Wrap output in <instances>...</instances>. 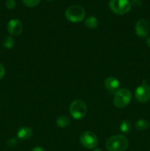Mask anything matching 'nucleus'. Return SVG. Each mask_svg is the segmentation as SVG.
I'll use <instances>...</instances> for the list:
<instances>
[{"instance_id": "nucleus-1", "label": "nucleus", "mask_w": 150, "mask_h": 151, "mask_svg": "<svg viewBox=\"0 0 150 151\" xmlns=\"http://www.w3.org/2000/svg\"><path fill=\"white\" fill-rule=\"evenodd\" d=\"M129 145L127 139L122 135H115L106 142V148L108 151H124Z\"/></svg>"}, {"instance_id": "nucleus-2", "label": "nucleus", "mask_w": 150, "mask_h": 151, "mask_svg": "<svg viewBox=\"0 0 150 151\" xmlns=\"http://www.w3.org/2000/svg\"><path fill=\"white\" fill-rule=\"evenodd\" d=\"M132 100V93L127 88H120L115 92L113 104L118 108H124L127 106Z\"/></svg>"}, {"instance_id": "nucleus-3", "label": "nucleus", "mask_w": 150, "mask_h": 151, "mask_svg": "<svg viewBox=\"0 0 150 151\" xmlns=\"http://www.w3.org/2000/svg\"><path fill=\"white\" fill-rule=\"evenodd\" d=\"M88 108L85 102L81 100H75L69 106V113L71 116L76 119H81L87 114Z\"/></svg>"}, {"instance_id": "nucleus-4", "label": "nucleus", "mask_w": 150, "mask_h": 151, "mask_svg": "<svg viewBox=\"0 0 150 151\" xmlns=\"http://www.w3.org/2000/svg\"><path fill=\"white\" fill-rule=\"evenodd\" d=\"M66 19L71 22L78 23L85 19V11L82 7L79 5H71L66 10Z\"/></svg>"}, {"instance_id": "nucleus-5", "label": "nucleus", "mask_w": 150, "mask_h": 151, "mask_svg": "<svg viewBox=\"0 0 150 151\" xmlns=\"http://www.w3.org/2000/svg\"><path fill=\"white\" fill-rule=\"evenodd\" d=\"M131 2L129 0H110L109 7L113 13L117 15H124L131 9Z\"/></svg>"}, {"instance_id": "nucleus-6", "label": "nucleus", "mask_w": 150, "mask_h": 151, "mask_svg": "<svg viewBox=\"0 0 150 151\" xmlns=\"http://www.w3.org/2000/svg\"><path fill=\"white\" fill-rule=\"evenodd\" d=\"M79 141L82 146L88 149L96 148L98 145V138L94 133L85 131L79 137Z\"/></svg>"}, {"instance_id": "nucleus-7", "label": "nucleus", "mask_w": 150, "mask_h": 151, "mask_svg": "<svg viewBox=\"0 0 150 151\" xmlns=\"http://www.w3.org/2000/svg\"><path fill=\"white\" fill-rule=\"evenodd\" d=\"M135 97L140 103H146L150 100V87L146 84V81H143L142 84L136 88Z\"/></svg>"}, {"instance_id": "nucleus-8", "label": "nucleus", "mask_w": 150, "mask_h": 151, "mask_svg": "<svg viewBox=\"0 0 150 151\" xmlns=\"http://www.w3.org/2000/svg\"><path fill=\"white\" fill-rule=\"evenodd\" d=\"M150 26L149 22L145 19H139L135 26V33L141 38H145L149 32Z\"/></svg>"}, {"instance_id": "nucleus-9", "label": "nucleus", "mask_w": 150, "mask_h": 151, "mask_svg": "<svg viewBox=\"0 0 150 151\" xmlns=\"http://www.w3.org/2000/svg\"><path fill=\"white\" fill-rule=\"evenodd\" d=\"M7 30L12 35H19L23 30V24L19 19H11L7 24Z\"/></svg>"}, {"instance_id": "nucleus-10", "label": "nucleus", "mask_w": 150, "mask_h": 151, "mask_svg": "<svg viewBox=\"0 0 150 151\" xmlns=\"http://www.w3.org/2000/svg\"><path fill=\"white\" fill-rule=\"evenodd\" d=\"M104 86L110 92H116L120 86L119 81L115 77H108L104 81Z\"/></svg>"}, {"instance_id": "nucleus-11", "label": "nucleus", "mask_w": 150, "mask_h": 151, "mask_svg": "<svg viewBox=\"0 0 150 151\" xmlns=\"http://www.w3.org/2000/svg\"><path fill=\"white\" fill-rule=\"evenodd\" d=\"M33 131L29 127H21L17 131V137L21 140H27L32 137Z\"/></svg>"}, {"instance_id": "nucleus-12", "label": "nucleus", "mask_w": 150, "mask_h": 151, "mask_svg": "<svg viewBox=\"0 0 150 151\" xmlns=\"http://www.w3.org/2000/svg\"><path fill=\"white\" fill-rule=\"evenodd\" d=\"M85 24L89 29H96L99 25L98 19L94 16H88L85 19Z\"/></svg>"}, {"instance_id": "nucleus-13", "label": "nucleus", "mask_w": 150, "mask_h": 151, "mask_svg": "<svg viewBox=\"0 0 150 151\" xmlns=\"http://www.w3.org/2000/svg\"><path fill=\"white\" fill-rule=\"evenodd\" d=\"M56 124L60 128H66L70 124V119L67 116H60L56 120Z\"/></svg>"}, {"instance_id": "nucleus-14", "label": "nucleus", "mask_w": 150, "mask_h": 151, "mask_svg": "<svg viewBox=\"0 0 150 151\" xmlns=\"http://www.w3.org/2000/svg\"><path fill=\"white\" fill-rule=\"evenodd\" d=\"M132 129V124L128 120H124L120 124V131L124 134H127L130 132Z\"/></svg>"}, {"instance_id": "nucleus-15", "label": "nucleus", "mask_w": 150, "mask_h": 151, "mask_svg": "<svg viewBox=\"0 0 150 151\" xmlns=\"http://www.w3.org/2000/svg\"><path fill=\"white\" fill-rule=\"evenodd\" d=\"M149 123L145 119H139L135 123V128L139 131H145L148 128Z\"/></svg>"}, {"instance_id": "nucleus-16", "label": "nucleus", "mask_w": 150, "mask_h": 151, "mask_svg": "<svg viewBox=\"0 0 150 151\" xmlns=\"http://www.w3.org/2000/svg\"><path fill=\"white\" fill-rule=\"evenodd\" d=\"M15 45V41L12 37L7 36L3 40V47L6 49H12Z\"/></svg>"}, {"instance_id": "nucleus-17", "label": "nucleus", "mask_w": 150, "mask_h": 151, "mask_svg": "<svg viewBox=\"0 0 150 151\" xmlns=\"http://www.w3.org/2000/svg\"><path fill=\"white\" fill-rule=\"evenodd\" d=\"M24 4L28 7H34L38 6L41 2V0H22Z\"/></svg>"}, {"instance_id": "nucleus-18", "label": "nucleus", "mask_w": 150, "mask_h": 151, "mask_svg": "<svg viewBox=\"0 0 150 151\" xmlns=\"http://www.w3.org/2000/svg\"><path fill=\"white\" fill-rule=\"evenodd\" d=\"M5 4L7 8L11 10V9L15 8V7H16V1H15V0H7L6 1Z\"/></svg>"}, {"instance_id": "nucleus-19", "label": "nucleus", "mask_w": 150, "mask_h": 151, "mask_svg": "<svg viewBox=\"0 0 150 151\" xmlns=\"http://www.w3.org/2000/svg\"><path fill=\"white\" fill-rule=\"evenodd\" d=\"M7 145L9 147H14L17 145V140L14 138L10 139H9L7 141Z\"/></svg>"}, {"instance_id": "nucleus-20", "label": "nucleus", "mask_w": 150, "mask_h": 151, "mask_svg": "<svg viewBox=\"0 0 150 151\" xmlns=\"http://www.w3.org/2000/svg\"><path fill=\"white\" fill-rule=\"evenodd\" d=\"M4 75H5V69H4V66L0 63V80L4 78Z\"/></svg>"}, {"instance_id": "nucleus-21", "label": "nucleus", "mask_w": 150, "mask_h": 151, "mask_svg": "<svg viewBox=\"0 0 150 151\" xmlns=\"http://www.w3.org/2000/svg\"><path fill=\"white\" fill-rule=\"evenodd\" d=\"M32 151H46L43 147H39V146H37V147H35L34 148H32Z\"/></svg>"}, {"instance_id": "nucleus-22", "label": "nucleus", "mask_w": 150, "mask_h": 151, "mask_svg": "<svg viewBox=\"0 0 150 151\" xmlns=\"http://www.w3.org/2000/svg\"><path fill=\"white\" fill-rule=\"evenodd\" d=\"M146 45L150 48V36L149 37V38H147L146 41Z\"/></svg>"}, {"instance_id": "nucleus-23", "label": "nucleus", "mask_w": 150, "mask_h": 151, "mask_svg": "<svg viewBox=\"0 0 150 151\" xmlns=\"http://www.w3.org/2000/svg\"><path fill=\"white\" fill-rule=\"evenodd\" d=\"M93 151H101V149H95V150H93Z\"/></svg>"}, {"instance_id": "nucleus-24", "label": "nucleus", "mask_w": 150, "mask_h": 151, "mask_svg": "<svg viewBox=\"0 0 150 151\" xmlns=\"http://www.w3.org/2000/svg\"><path fill=\"white\" fill-rule=\"evenodd\" d=\"M48 1H53V0H48Z\"/></svg>"}, {"instance_id": "nucleus-25", "label": "nucleus", "mask_w": 150, "mask_h": 151, "mask_svg": "<svg viewBox=\"0 0 150 151\" xmlns=\"http://www.w3.org/2000/svg\"><path fill=\"white\" fill-rule=\"evenodd\" d=\"M149 87H150V86H149Z\"/></svg>"}]
</instances>
